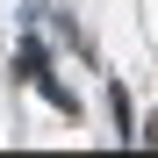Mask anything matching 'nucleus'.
<instances>
[{
	"mask_svg": "<svg viewBox=\"0 0 158 158\" xmlns=\"http://www.w3.org/2000/svg\"><path fill=\"white\" fill-rule=\"evenodd\" d=\"M137 137H144V144H158V115H151V122H144V129H137Z\"/></svg>",
	"mask_w": 158,
	"mask_h": 158,
	"instance_id": "nucleus-1",
	"label": "nucleus"
}]
</instances>
